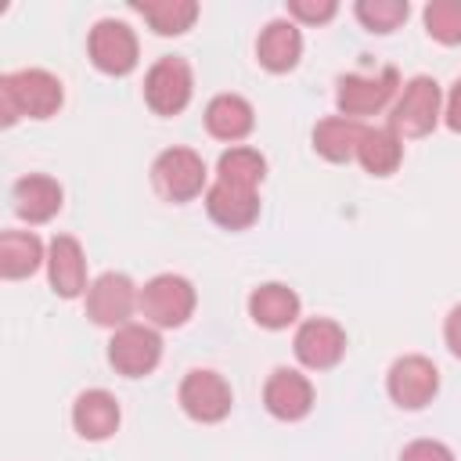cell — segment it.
Instances as JSON below:
<instances>
[{"instance_id": "22", "label": "cell", "mask_w": 461, "mask_h": 461, "mask_svg": "<svg viewBox=\"0 0 461 461\" xmlns=\"http://www.w3.org/2000/svg\"><path fill=\"white\" fill-rule=\"evenodd\" d=\"M40 263H47V256H43V241L32 230H4L0 234V274L7 281L32 277L40 270Z\"/></svg>"}, {"instance_id": "28", "label": "cell", "mask_w": 461, "mask_h": 461, "mask_svg": "<svg viewBox=\"0 0 461 461\" xmlns=\"http://www.w3.org/2000/svg\"><path fill=\"white\" fill-rule=\"evenodd\" d=\"M335 11H339L335 0H288V14L306 25H321V22L335 18Z\"/></svg>"}, {"instance_id": "7", "label": "cell", "mask_w": 461, "mask_h": 461, "mask_svg": "<svg viewBox=\"0 0 461 461\" xmlns=\"http://www.w3.org/2000/svg\"><path fill=\"white\" fill-rule=\"evenodd\" d=\"M162 360V339L151 324H122L108 342V364L126 378H144Z\"/></svg>"}, {"instance_id": "16", "label": "cell", "mask_w": 461, "mask_h": 461, "mask_svg": "<svg viewBox=\"0 0 461 461\" xmlns=\"http://www.w3.org/2000/svg\"><path fill=\"white\" fill-rule=\"evenodd\" d=\"M205 209L209 216L227 227V230H245L256 223L259 216V194L249 191V187H234V184H223L216 180L209 191H205Z\"/></svg>"}, {"instance_id": "11", "label": "cell", "mask_w": 461, "mask_h": 461, "mask_svg": "<svg viewBox=\"0 0 461 461\" xmlns=\"http://www.w3.org/2000/svg\"><path fill=\"white\" fill-rule=\"evenodd\" d=\"M90 61L104 72V76H126L137 68V36L126 22L115 18H101L90 29Z\"/></svg>"}, {"instance_id": "31", "label": "cell", "mask_w": 461, "mask_h": 461, "mask_svg": "<svg viewBox=\"0 0 461 461\" xmlns=\"http://www.w3.org/2000/svg\"><path fill=\"white\" fill-rule=\"evenodd\" d=\"M443 119H447V126H450L454 133H461V79H457V83L450 86V94H447Z\"/></svg>"}, {"instance_id": "3", "label": "cell", "mask_w": 461, "mask_h": 461, "mask_svg": "<svg viewBox=\"0 0 461 461\" xmlns=\"http://www.w3.org/2000/svg\"><path fill=\"white\" fill-rule=\"evenodd\" d=\"M194 285L180 274H158L140 288V313L151 328H180L194 313Z\"/></svg>"}, {"instance_id": "1", "label": "cell", "mask_w": 461, "mask_h": 461, "mask_svg": "<svg viewBox=\"0 0 461 461\" xmlns=\"http://www.w3.org/2000/svg\"><path fill=\"white\" fill-rule=\"evenodd\" d=\"M65 101L61 79L47 68H22L0 76V122L14 126L22 115L50 119Z\"/></svg>"}, {"instance_id": "21", "label": "cell", "mask_w": 461, "mask_h": 461, "mask_svg": "<svg viewBox=\"0 0 461 461\" xmlns=\"http://www.w3.org/2000/svg\"><path fill=\"white\" fill-rule=\"evenodd\" d=\"M364 122L349 119V115H328L313 126V148L317 155H324L328 162H349L357 158V148L364 140Z\"/></svg>"}, {"instance_id": "20", "label": "cell", "mask_w": 461, "mask_h": 461, "mask_svg": "<svg viewBox=\"0 0 461 461\" xmlns=\"http://www.w3.org/2000/svg\"><path fill=\"white\" fill-rule=\"evenodd\" d=\"M252 126H256V112L241 94H216L205 104V130L216 140H230L234 144V140L249 137Z\"/></svg>"}, {"instance_id": "29", "label": "cell", "mask_w": 461, "mask_h": 461, "mask_svg": "<svg viewBox=\"0 0 461 461\" xmlns=\"http://www.w3.org/2000/svg\"><path fill=\"white\" fill-rule=\"evenodd\" d=\"M400 461H454V450L439 439H414L400 450Z\"/></svg>"}, {"instance_id": "9", "label": "cell", "mask_w": 461, "mask_h": 461, "mask_svg": "<svg viewBox=\"0 0 461 461\" xmlns=\"http://www.w3.org/2000/svg\"><path fill=\"white\" fill-rule=\"evenodd\" d=\"M385 389H389V396H393L396 407L421 411L439 393V371H436V364L429 357L407 353V357L393 360V367L385 375Z\"/></svg>"}, {"instance_id": "8", "label": "cell", "mask_w": 461, "mask_h": 461, "mask_svg": "<svg viewBox=\"0 0 461 461\" xmlns=\"http://www.w3.org/2000/svg\"><path fill=\"white\" fill-rule=\"evenodd\" d=\"M400 90V72L396 68H382V72H371V76H360V72H349L339 79V90H335V104L342 115L349 119H360V115H375L382 112Z\"/></svg>"}, {"instance_id": "18", "label": "cell", "mask_w": 461, "mask_h": 461, "mask_svg": "<svg viewBox=\"0 0 461 461\" xmlns=\"http://www.w3.org/2000/svg\"><path fill=\"white\" fill-rule=\"evenodd\" d=\"M119 418H122L119 414V400L108 389H86L72 403V425H76V432L83 439H94V443L108 439L119 429Z\"/></svg>"}, {"instance_id": "12", "label": "cell", "mask_w": 461, "mask_h": 461, "mask_svg": "<svg viewBox=\"0 0 461 461\" xmlns=\"http://www.w3.org/2000/svg\"><path fill=\"white\" fill-rule=\"evenodd\" d=\"M292 346H295V357H299L303 367H310V371H328V367H335V364L342 360V353H346V331H342V324L331 321V317H310V321L299 324Z\"/></svg>"}, {"instance_id": "19", "label": "cell", "mask_w": 461, "mask_h": 461, "mask_svg": "<svg viewBox=\"0 0 461 461\" xmlns=\"http://www.w3.org/2000/svg\"><path fill=\"white\" fill-rule=\"evenodd\" d=\"M256 58L267 72H292L303 58V32L295 22H270L256 40Z\"/></svg>"}, {"instance_id": "5", "label": "cell", "mask_w": 461, "mask_h": 461, "mask_svg": "<svg viewBox=\"0 0 461 461\" xmlns=\"http://www.w3.org/2000/svg\"><path fill=\"white\" fill-rule=\"evenodd\" d=\"M194 94V76L184 58H158L144 76V101L155 115H176Z\"/></svg>"}, {"instance_id": "24", "label": "cell", "mask_w": 461, "mask_h": 461, "mask_svg": "<svg viewBox=\"0 0 461 461\" xmlns=\"http://www.w3.org/2000/svg\"><path fill=\"white\" fill-rule=\"evenodd\" d=\"M133 11L144 14L151 32H158V36H180L198 18L194 0H140V4H133Z\"/></svg>"}, {"instance_id": "14", "label": "cell", "mask_w": 461, "mask_h": 461, "mask_svg": "<svg viewBox=\"0 0 461 461\" xmlns=\"http://www.w3.org/2000/svg\"><path fill=\"white\" fill-rule=\"evenodd\" d=\"M47 277H50V288L61 295V299H76L83 295L90 285H86V256H83V245L72 238V234H58L47 249Z\"/></svg>"}, {"instance_id": "26", "label": "cell", "mask_w": 461, "mask_h": 461, "mask_svg": "<svg viewBox=\"0 0 461 461\" xmlns=\"http://www.w3.org/2000/svg\"><path fill=\"white\" fill-rule=\"evenodd\" d=\"M425 32L436 43L457 47L461 43V0H432L425 7Z\"/></svg>"}, {"instance_id": "27", "label": "cell", "mask_w": 461, "mask_h": 461, "mask_svg": "<svg viewBox=\"0 0 461 461\" xmlns=\"http://www.w3.org/2000/svg\"><path fill=\"white\" fill-rule=\"evenodd\" d=\"M353 11L367 32H393L411 14L407 0H360Z\"/></svg>"}, {"instance_id": "2", "label": "cell", "mask_w": 461, "mask_h": 461, "mask_svg": "<svg viewBox=\"0 0 461 461\" xmlns=\"http://www.w3.org/2000/svg\"><path fill=\"white\" fill-rule=\"evenodd\" d=\"M439 115H443L439 83L432 76H414L400 86V94L393 101V112H389V126L400 137H425V133L436 130Z\"/></svg>"}, {"instance_id": "23", "label": "cell", "mask_w": 461, "mask_h": 461, "mask_svg": "<svg viewBox=\"0 0 461 461\" xmlns=\"http://www.w3.org/2000/svg\"><path fill=\"white\" fill-rule=\"evenodd\" d=\"M357 158L371 176H389L403 162V137L393 126H367L357 148Z\"/></svg>"}, {"instance_id": "4", "label": "cell", "mask_w": 461, "mask_h": 461, "mask_svg": "<svg viewBox=\"0 0 461 461\" xmlns=\"http://www.w3.org/2000/svg\"><path fill=\"white\" fill-rule=\"evenodd\" d=\"M151 184L169 202H191L205 187V162L191 148H166L151 166Z\"/></svg>"}, {"instance_id": "15", "label": "cell", "mask_w": 461, "mask_h": 461, "mask_svg": "<svg viewBox=\"0 0 461 461\" xmlns=\"http://www.w3.org/2000/svg\"><path fill=\"white\" fill-rule=\"evenodd\" d=\"M61 184L54 176H43V173H29L14 184L11 191V202H14V212L25 220V223H47L61 212Z\"/></svg>"}, {"instance_id": "25", "label": "cell", "mask_w": 461, "mask_h": 461, "mask_svg": "<svg viewBox=\"0 0 461 461\" xmlns=\"http://www.w3.org/2000/svg\"><path fill=\"white\" fill-rule=\"evenodd\" d=\"M267 176V158L256 151V148H245V144H234L220 155L216 162V180L223 184H234V187H249L256 191Z\"/></svg>"}, {"instance_id": "30", "label": "cell", "mask_w": 461, "mask_h": 461, "mask_svg": "<svg viewBox=\"0 0 461 461\" xmlns=\"http://www.w3.org/2000/svg\"><path fill=\"white\" fill-rule=\"evenodd\" d=\"M443 339H447V346H450V353L461 360V303L447 313V324H443Z\"/></svg>"}, {"instance_id": "10", "label": "cell", "mask_w": 461, "mask_h": 461, "mask_svg": "<svg viewBox=\"0 0 461 461\" xmlns=\"http://www.w3.org/2000/svg\"><path fill=\"white\" fill-rule=\"evenodd\" d=\"M230 403H234V393H230V385L220 371L194 367V371L184 375L180 407H184L187 418H194L202 425H212V421H223L230 414Z\"/></svg>"}, {"instance_id": "17", "label": "cell", "mask_w": 461, "mask_h": 461, "mask_svg": "<svg viewBox=\"0 0 461 461\" xmlns=\"http://www.w3.org/2000/svg\"><path fill=\"white\" fill-rule=\"evenodd\" d=\"M299 310H303V303H299L295 288H288L281 281H267V285L252 288V295H249V317L267 331H281V328L295 324Z\"/></svg>"}, {"instance_id": "13", "label": "cell", "mask_w": 461, "mask_h": 461, "mask_svg": "<svg viewBox=\"0 0 461 461\" xmlns=\"http://www.w3.org/2000/svg\"><path fill=\"white\" fill-rule=\"evenodd\" d=\"M263 403H267V411H270L274 418H281V421H299V418H306L310 407H313V385H310L306 375H299V371H292V367H277V371L267 378V385H263Z\"/></svg>"}, {"instance_id": "6", "label": "cell", "mask_w": 461, "mask_h": 461, "mask_svg": "<svg viewBox=\"0 0 461 461\" xmlns=\"http://www.w3.org/2000/svg\"><path fill=\"white\" fill-rule=\"evenodd\" d=\"M140 306V292L126 274H101L86 288V317L101 328H122L130 324L133 310Z\"/></svg>"}]
</instances>
